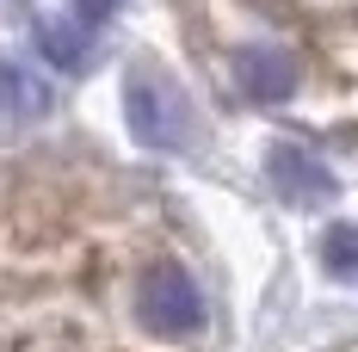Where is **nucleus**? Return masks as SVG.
<instances>
[{"label":"nucleus","mask_w":358,"mask_h":352,"mask_svg":"<svg viewBox=\"0 0 358 352\" xmlns=\"http://www.w3.org/2000/svg\"><path fill=\"white\" fill-rule=\"evenodd\" d=\"M124 118H130V136L143 148H185L192 142V106H185V93L161 69H148V62H136L124 74Z\"/></svg>","instance_id":"obj_1"},{"label":"nucleus","mask_w":358,"mask_h":352,"mask_svg":"<svg viewBox=\"0 0 358 352\" xmlns=\"http://www.w3.org/2000/svg\"><path fill=\"white\" fill-rule=\"evenodd\" d=\"M136 316H143L148 334L179 340V334H192L204 321V297H198V284H192V272L179 260H155L136 279Z\"/></svg>","instance_id":"obj_2"},{"label":"nucleus","mask_w":358,"mask_h":352,"mask_svg":"<svg viewBox=\"0 0 358 352\" xmlns=\"http://www.w3.org/2000/svg\"><path fill=\"white\" fill-rule=\"evenodd\" d=\"M272 185L290 204H327L334 198V174L322 161H309L303 148H272Z\"/></svg>","instance_id":"obj_3"},{"label":"nucleus","mask_w":358,"mask_h":352,"mask_svg":"<svg viewBox=\"0 0 358 352\" xmlns=\"http://www.w3.org/2000/svg\"><path fill=\"white\" fill-rule=\"evenodd\" d=\"M235 80H241L248 99L278 106V99H290V87H296V69H290V56H278V50H241Z\"/></svg>","instance_id":"obj_4"},{"label":"nucleus","mask_w":358,"mask_h":352,"mask_svg":"<svg viewBox=\"0 0 358 352\" xmlns=\"http://www.w3.org/2000/svg\"><path fill=\"white\" fill-rule=\"evenodd\" d=\"M43 111H50V87L25 62L0 56V118H43Z\"/></svg>","instance_id":"obj_5"},{"label":"nucleus","mask_w":358,"mask_h":352,"mask_svg":"<svg viewBox=\"0 0 358 352\" xmlns=\"http://www.w3.org/2000/svg\"><path fill=\"white\" fill-rule=\"evenodd\" d=\"M43 56H50V62H62V69H80L87 37H80V31H62V25H50V19H43Z\"/></svg>","instance_id":"obj_6"},{"label":"nucleus","mask_w":358,"mask_h":352,"mask_svg":"<svg viewBox=\"0 0 358 352\" xmlns=\"http://www.w3.org/2000/svg\"><path fill=\"white\" fill-rule=\"evenodd\" d=\"M74 6H80V13H87V19H99V13H106L111 0H74Z\"/></svg>","instance_id":"obj_7"}]
</instances>
